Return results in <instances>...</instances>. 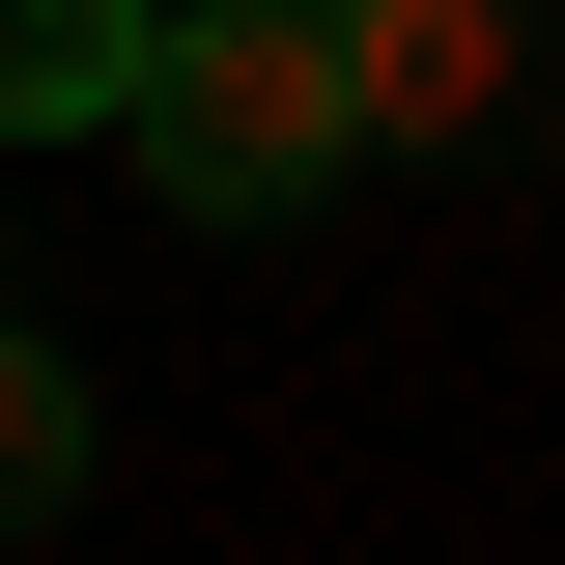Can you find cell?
<instances>
[{
  "label": "cell",
  "instance_id": "6da1fadb",
  "mask_svg": "<svg viewBox=\"0 0 565 565\" xmlns=\"http://www.w3.org/2000/svg\"><path fill=\"white\" fill-rule=\"evenodd\" d=\"M141 170H170V199H199V226H311V199H340V170H367V141H340V57H311V0H170V29H141Z\"/></svg>",
  "mask_w": 565,
  "mask_h": 565
},
{
  "label": "cell",
  "instance_id": "277c9868",
  "mask_svg": "<svg viewBox=\"0 0 565 565\" xmlns=\"http://www.w3.org/2000/svg\"><path fill=\"white\" fill-rule=\"evenodd\" d=\"M57 509H85V367L0 311V537H57Z\"/></svg>",
  "mask_w": 565,
  "mask_h": 565
},
{
  "label": "cell",
  "instance_id": "3957f363",
  "mask_svg": "<svg viewBox=\"0 0 565 565\" xmlns=\"http://www.w3.org/2000/svg\"><path fill=\"white\" fill-rule=\"evenodd\" d=\"M141 29H170V0H0V141H114Z\"/></svg>",
  "mask_w": 565,
  "mask_h": 565
},
{
  "label": "cell",
  "instance_id": "7a4b0ae2",
  "mask_svg": "<svg viewBox=\"0 0 565 565\" xmlns=\"http://www.w3.org/2000/svg\"><path fill=\"white\" fill-rule=\"evenodd\" d=\"M311 57H340V141H509L537 114V0H311Z\"/></svg>",
  "mask_w": 565,
  "mask_h": 565
}]
</instances>
